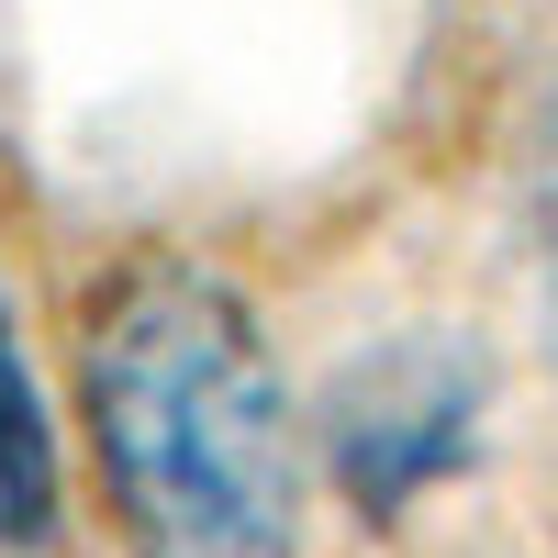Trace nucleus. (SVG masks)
<instances>
[{
	"label": "nucleus",
	"mask_w": 558,
	"mask_h": 558,
	"mask_svg": "<svg viewBox=\"0 0 558 558\" xmlns=\"http://www.w3.org/2000/svg\"><path fill=\"white\" fill-rule=\"evenodd\" d=\"M78 447L123 558H302L313 447L268 313L213 257H134L78 313Z\"/></svg>",
	"instance_id": "1"
},
{
	"label": "nucleus",
	"mask_w": 558,
	"mask_h": 558,
	"mask_svg": "<svg viewBox=\"0 0 558 558\" xmlns=\"http://www.w3.org/2000/svg\"><path fill=\"white\" fill-rule=\"evenodd\" d=\"M302 447L357 525H413L492 447V357L458 324H391L313 391Z\"/></svg>",
	"instance_id": "2"
},
{
	"label": "nucleus",
	"mask_w": 558,
	"mask_h": 558,
	"mask_svg": "<svg viewBox=\"0 0 558 558\" xmlns=\"http://www.w3.org/2000/svg\"><path fill=\"white\" fill-rule=\"evenodd\" d=\"M57 525H68V425L34 368L23 302L0 279V547H57Z\"/></svg>",
	"instance_id": "3"
},
{
	"label": "nucleus",
	"mask_w": 558,
	"mask_h": 558,
	"mask_svg": "<svg viewBox=\"0 0 558 558\" xmlns=\"http://www.w3.org/2000/svg\"><path fill=\"white\" fill-rule=\"evenodd\" d=\"M525 257H536V313H547V368H558V89L525 134Z\"/></svg>",
	"instance_id": "4"
}]
</instances>
